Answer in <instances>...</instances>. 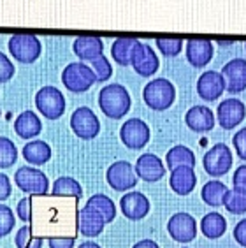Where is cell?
<instances>
[{
  "label": "cell",
  "instance_id": "obj_1",
  "mask_svg": "<svg viewBox=\"0 0 246 248\" xmlns=\"http://www.w3.org/2000/svg\"><path fill=\"white\" fill-rule=\"evenodd\" d=\"M130 106H132V99L123 85L113 83L99 92V108L108 118H123L130 111Z\"/></svg>",
  "mask_w": 246,
  "mask_h": 248
},
{
  "label": "cell",
  "instance_id": "obj_2",
  "mask_svg": "<svg viewBox=\"0 0 246 248\" xmlns=\"http://www.w3.org/2000/svg\"><path fill=\"white\" fill-rule=\"evenodd\" d=\"M142 99H144L148 108H152L155 111H166L174 104L176 88L166 78H155L144 86Z\"/></svg>",
  "mask_w": 246,
  "mask_h": 248
},
{
  "label": "cell",
  "instance_id": "obj_3",
  "mask_svg": "<svg viewBox=\"0 0 246 248\" xmlns=\"http://www.w3.org/2000/svg\"><path fill=\"white\" fill-rule=\"evenodd\" d=\"M62 83L72 93H83L97 83V76L90 65L81 62L69 63L62 72Z\"/></svg>",
  "mask_w": 246,
  "mask_h": 248
},
{
  "label": "cell",
  "instance_id": "obj_4",
  "mask_svg": "<svg viewBox=\"0 0 246 248\" xmlns=\"http://www.w3.org/2000/svg\"><path fill=\"white\" fill-rule=\"evenodd\" d=\"M9 53L16 62L33 63L43 53V44L37 35L32 33H16L9 39Z\"/></svg>",
  "mask_w": 246,
  "mask_h": 248
},
{
  "label": "cell",
  "instance_id": "obj_5",
  "mask_svg": "<svg viewBox=\"0 0 246 248\" xmlns=\"http://www.w3.org/2000/svg\"><path fill=\"white\" fill-rule=\"evenodd\" d=\"M35 106L47 120H58L65 113V97L57 86H43L35 93Z\"/></svg>",
  "mask_w": 246,
  "mask_h": 248
},
{
  "label": "cell",
  "instance_id": "obj_6",
  "mask_svg": "<svg viewBox=\"0 0 246 248\" xmlns=\"http://www.w3.org/2000/svg\"><path fill=\"white\" fill-rule=\"evenodd\" d=\"M202 167L204 171L213 178H220L223 174H227L232 167L231 148L225 143H216L215 146H211L202 158Z\"/></svg>",
  "mask_w": 246,
  "mask_h": 248
},
{
  "label": "cell",
  "instance_id": "obj_7",
  "mask_svg": "<svg viewBox=\"0 0 246 248\" xmlns=\"http://www.w3.org/2000/svg\"><path fill=\"white\" fill-rule=\"evenodd\" d=\"M15 183L19 190L33 194V196H46L49 190V180L43 171L35 167L23 166L15 174Z\"/></svg>",
  "mask_w": 246,
  "mask_h": 248
},
{
  "label": "cell",
  "instance_id": "obj_8",
  "mask_svg": "<svg viewBox=\"0 0 246 248\" xmlns=\"http://www.w3.org/2000/svg\"><path fill=\"white\" fill-rule=\"evenodd\" d=\"M106 180H108L109 186L116 192H127L132 190L134 186L138 185V174H136V169L130 162L127 160H118V162H113L108 167V172H106Z\"/></svg>",
  "mask_w": 246,
  "mask_h": 248
},
{
  "label": "cell",
  "instance_id": "obj_9",
  "mask_svg": "<svg viewBox=\"0 0 246 248\" xmlns=\"http://www.w3.org/2000/svg\"><path fill=\"white\" fill-rule=\"evenodd\" d=\"M71 129L79 139L90 141V139L99 136L100 122L90 108L81 106V108H77V109L71 115Z\"/></svg>",
  "mask_w": 246,
  "mask_h": 248
},
{
  "label": "cell",
  "instance_id": "obj_10",
  "mask_svg": "<svg viewBox=\"0 0 246 248\" xmlns=\"http://www.w3.org/2000/svg\"><path fill=\"white\" fill-rule=\"evenodd\" d=\"M150 127L141 118H130L122 125L120 129V139L122 143L130 150L144 148L150 141Z\"/></svg>",
  "mask_w": 246,
  "mask_h": 248
},
{
  "label": "cell",
  "instance_id": "obj_11",
  "mask_svg": "<svg viewBox=\"0 0 246 248\" xmlns=\"http://www.w3.org/2000/svg\"><path fill=\"white\" fill-rule=\"evenodd\" d=\"M167 232L178 243H190L197 236V222L188 213H174L167 222Z\"/></svg>",
  "mask_w": 246,
  "mask_h": 248
},
{
  "label": "cell",
  "instance_id": "obj_12",
  "mask_svg": "<svg viewBox=\"0 0 246 248\" xmlns=\"http://www.w3.org/2000/svg\"><path fill=\"white\" fill-rule=\"evenodd\" d=\"M246 116V106L239 99H225L216 109V118L220 127L231 130L241 124Z\"/></svg>",
  "mask_w": 246,
  "mask_h": 248
},
{
  "label": "cell",
  "instance_id": "obj_13",
  "mask_svg": "<svg viewBox=\"0 0 246 248\" xmlns=\"http://www.w3.org/2000/svg\"><path fill=\"white\" fill-rule=\"evenodd\" d=\"M222 76L225 81V90L231 93H241L246 90V60L232 58L222 69Z\"/></svg>",
  "mask_w": 246,
  "mask_h": 248
},
{
  "label": "cell",
  "instance_id": "obj_14",
  "mask_svg": "<svg viewBox=\"0 0 246 248\" xmlns=\"http://www.w3.org/2000/svg\"><path fill=\"white\" fill-rule=\"evenodd\" d=\"M130 65L134 67V71L138 72L139 76L150 78L158 71L160 62H158V57H156L155 49H152V46H148V44H144V43H139L136 51H134L132 63H130Z\"/></svg>",
  "mask_w": 246,
  "mask_h": 248
},
{
  "label": "cell",
  "instance_id": "obj_15",
  "mask_svg": "<svg viewBox=\"0 0 246 248\" xmlns=\"http://www.w3.org/2000/svg\"><path fill=\"white\" fill-rule=\"evenodd\" d=\"M134 169H136L138 178L150 183L158 182V180L166 176V166L155 153H142L141 157L136 160Z\"/></svg>",
  "mask_w": 246,
  "mask_h": 248
},
{
  "label": "cell",
  "instance_id": "obj_16",
  "mask_svg": "<svg viewBox=\"0 0 246 248\" xmlns=\"http://www.w3.org/2000/svg\"><path fill=\"white\" fill-rule=\"evenodd\" d=\"M223 92H225V81H223L222 72L206 71L197 79V93L200 99L208 100V102L216 100Z\"/></svg>",
  "mask_w": 246,
  "mask_h": 248
},
{
  "label": "cell",
  "instance_id": "obj_17",
  "mask_svg": "<svg viewBox=\"0 0 246 248\" xmlns=\"http://www.w3.org/2000/svg\"><path fill=\"white\" fill-rule=\"evenodd\" d=\"M120 208L128 220H142L150 213V201L141 192H127L120 199Z\"/></svg>",
  "mask_w": 246,
  "mask_h": 248
},
{
  "label": "cell",
  "instance_id": "obj_18",
  "mask_svg": "<svg viewBox=\"0 0 246 248\" xmlns=\"http://www.w3.org/2000/svg\"><path fill=\"white\" fill-rule=\"evenodd\" d=\"M106 227V220L102 218L99 211H95L93 208L86 206L77 211V229L83 236L88 238H95L99 236Z\"/></svg>",
  "mask_w": 246,
  "mask_h": 248
},
{
  "label": "cell",
  "instance_id": "obj_19",
  "mask_svg": "<svg viewBox=\"0 0 246 248\" xmlns=\"http://www.w3.org/2000/svg\"><path fill=\"white\" fill-rule=\"evenodd\" d=\"M186 60L194 67H204L208 65L213 58V43L209 39H190L186 43Z\"/></svg>",
  "mask_w": 246,
  "mask_h": 248
},
{
  "label": "cell",
  "instance_id": "obj_20",
  "mask_svg": "<svg viewBox=\"0 0 246 248\" xmlns=\"http://www.w3.org/2000/svg\"><path fill=\"white\" fill-rule=\"evenodd\" d=\"M184 124L194 132H209L215 127V113L208 106H194L186 111Z\"/></svg>",
  "mask_w": 246,
  "mask_h": 248
},
{
  "label": "cell",
  "instance_id": "obj_21",
  "mask_svg": "<svg viewBox=\"0 0 246 248\" xmlns=\"http://www.w3.org/2000/svg\"><path fill=\"white\" fill-rule=\"evenodd\" d=\"M169 185L178 196H188L197 185V176H195L194 167L181 166L170 171Z\"/></svg>",
  "mask_w": 246,
  "mask_h": 248
},
{
  "label": "cell",
  "instance_id": "obj_22",
  "mask_svg": "<svg viewBox=\"0 0 246 248\" xmlns=\"http://www.w3.org/2000/svg\"><path fill=\"white\" fill-rule=\"evenodd\" d=\"M72 49L76 53V57L85 60V62H95L97 58L102 57L104 53V43L100 37H77L72 44Z\"/></svg>",
  "mask_w": 246,
  "mask_h": 248
},
{
  "label": "cell",
  "instance_id": "obj_23",
  "mask_svg": "<svg viewBox=\"0 0 246 248\" xmlns=\"http://www.w3.org/2000/svg\"><path fill=\"white\" fill-rule=\"evenodd\" d=\"M15 132L21 139H33L43 132V122L33 111H23L15 120Z\"/></svg>",
  "mask_w": 246,
  "mask_h": 248
},
{
  "label": "cell",
  "instance_id": "obj_24",
  "mask_svg": "<svg viewBox=\"0 0 246 248\" xmlns=\"http://www.w3.org/2000/svg\"><path fill=\"white\" fill-rule=\"evenodd\" d=\"M141 41L138 39H127V37H120L116 39L111 46V55H113V60L118 65H130L132 63L134 51L138 48V44Z\"/></svg>",
  "mask_w": 246,
  "mask_h": 248
},
{
  "label": "cell",
  "instance_id": "obj_25",
  "mask_svg": "<svg viewBox=\"0 0 246 248\" xmlns=\"http://www.w3.org/2000/svg\"><path fill=\"white\" fill-rule=\"evenodd\" d=\"M23 157L32 166H43V164L49 162L51 148H49L47 143L35 139V141H30V143H27L23 146Z\"/></svg>",
  "mask_w": 246,
  "mask_h": 248
},
{
  "label": "cell",
  "instance_id": "obj_26",
  "mask_svg": "<svg viewBox=\"0 0 246 248\" xmlns=\"http://www.w3.org/2000/svg\"><path fill=\"white\" fill-rule=\"evenodd\" d=\"M227 231V220L223 218L220 213L211 211L208 215H204V218L200 220V232L209 239L222 238Z\"/></svg>",
  "mask_w": 246,
  "mask_h": 248
},
{
  "label": "cell",
  "instance_id": "obj_27",
  "mask_svg": "<svg viewBox=\"0 0 246 248\" xmlns=\"http://www.w3.org/2000/svg\"><path fill=\"white\" fill-rule=\"evenodd\" d=\"M227 192L229 188L225 183H222L220 180H211V182L204 183L202 190H200V197L206 204L218 208V206H223V199H225Z\"/></svg>",
  "mask_w": 246,
  "mask_h": 248
},
{
  "label": "cell",
  "instance_id": "obj_28",
  "mask_svg": "<svg viewBox=\"0 0 246 248\" xmlns=\"http://www.w3.org/2000/svg\"><path fill=\"white\" fill-rule=\"evenodd\" d=\"M166 164L170 171L176 169V167H181V166L194 167L195 166V153L190 148H186V146H183V144H178V146H174V148H170L169 152H167Z\"/></svg>",
  "mask_w": 246,
  "mask_h": 248
},
{
  "label": "cell",
  "instance_id": "obj_29",
  "mask_svg": "<svg viewBox=\"0 0 246 248\" xmlns=\"http://www.w3.org/2000/svg\"><path fill=\"white\" fill-rule=\"evenodd\" d=\"M86 206H90L95 211H99L102 218L106 220V224H111L116 218V204L106 194H95V196H92L90 199L86 201Z\"/></svg>",
  "mask_w": 246,
  "mask_h": 248
},
{
  "label": "cell",
  "instance_id": "obj_30",
  "mask_svg": "<svg viewBox=\"0 0 246 248\" xmlns=\"http://www.w3.org/2000/svg\"><path fill=\"white\" fill-rule=\"evenodd\" d=\"M53 196L57 197H76L79 199L83 196V186L77 180L71 176H62L53 183Z\"/></svg>",
  "mask_w": 246,
  "mask_h": 248
},
{
  "label": "cell",
  "instance_id": "obj_31",
  "mask_svg": "<svg viewBox=\"0 0 246 248\" xmlns=\"http://www.w3.org/2000/svg\"><path fill=\"white\" fill-rule=\"evenodd\" d=\"M223 206L232 215H243V213H246V190H241V188L229 190L225 194V199H223Z\"/></svg>",
  "mask_w": 246,
  "mask_h": 248
},
{
  "label": "cell",
  "instance_id": "obj_32",
  "mask_svg": "<svg viewBox=\"0 0 246 248\" xmlns=\"http://www.w3.org/2000/svg\"><path fill=\"white\" fill-rule=\"evenodd\" d=\"M18 160L16 144L5 136H0V169H7Z\"/></svg>",
  "mask_w": 246,
  "mask_h": 248
},
{
  "label": "cell",
  "instance_id": "obj_33",
  "mask_svg": "<svg viewBox=\"0 0 246 248\" xmlns=\"http://www.w3.org/2000/svg\"><path fill=\"white\" fill-rule=\"evenodd\" d=\"M15 224V211L11 210L7 204H0V238H4L9 232H13Z\"/></svg>",
  "mask_w": 246,
  "mask_h": 248
},
{
  "label": "cell",
  "instance_id": "obj_34",
  "mask_svg": "<svg viewBox=\"0 0 246 248\" xmlns=\"http://www.w3.org/2000/svg\"><path fill=\"white\" fill-rule=\"evenodd\" d=\"M156 48L166 57H176L183 49V41L181 39H156Z\"/></svg>",
  "mask_w": 246,
  "mask_h": 248
},
{
  "label": "cell",
  "instance_id": "obj_35",
  "mask_svg": "<svg viewBox=\"0 0 246 248\" xmlns=\"http://www.w3.org/2000/svg\"><path fill=\"white\" fill-rule=\"evenodd\" d=\"M92 71L95 72L97 81H108L109 78L113 76V67H111V63H109V60L104 55L97 58L95 62H92Z\"/></svg>",
  "mask_w": 246,
  "mask_h": 248
},
{
  "label": "cell",
  "instance_id": "obj_36",
  "mask_svg": "<svg viewBox=\"0 0 246 248\" xmlns=\"http://www.w3.org/2000/svg\"><path fill=\"white\" fill-rule=\"evenodd\" d=\"M13 76H15V63L7 58V55L0 51V83H7Z\"/></svg>",
  "mask_w": 246,
  "mask_h": 248
},
{
  "label": "cell",
  "instance_id": "obj_37",
  "mask_svg": "<svg viewBox=\"0 0 246 248\" xmlns=\"http://www.w3.org/2000/svg\"><path fill=\"white\" fill-rule=\"evenodd\" d=\"M232 144H234V148H236L239 158L246 162V127L241 130H237V132L234 134V138H232Z\"/></svg>",
  "mask_w": 246,
  "mask_h": 248
},
{
  "label": "cell",
  "instance_id": "obj_38",
  "mask_svg": "<svg viewBox=\"0 0 246 248\" xmlns=\"http://www.w3.org/2000/svg\"><path fill=\"white\" fill-rule=\"evenodd\" d=\"M16 215L23 222H30L32 220V199L30 197H25V199L19 201L18 206H16Z\"/></svg>",
  "mask_w": 246,
  "mask_h": 248
},
{
  "label": "cell",
  "instance_id": "obj_39",
  "mask_svg": "<svg viewBox=\"0 0 246 248\" xmlns=\"http://www.w3.org/2000/svg\"><path fill=\"white\" fill-rule=\"evenodd\" d=\"M74 243H76L74 236H51V238H47L49 248H74Z\"/></svg>",
  "mask_w": 246,
  "mask_h": 248
},
{
  "label": "cell",
  "instance_id": "obj_40",
  "mask_svg": "<svg viewBox=\"0 0 246 248\" xmlns=\"http://www.w3.org/2000/svg\"><path fill=\"white\" fill-rule=\"evenodd\" d=\"M30 236H32V227H30V225H23V227L16 232V238H15L16 247H18V248H27Z\"/></svg>",
  "mask_w": 246,
  "mask_h": 248
},
{
  "label": "cell",
  "instance_id": "obj_41",
  "mask_svg": "<svg viewBox=\"0 0 246 248\" xmlns=\"http://www.w3.org/2000/svg\"><path fill=\"white\" fill-rule=\"evenodd\" d=\"M232 183H234V188H241V190H246V164L239 166L232 176Z\"/></svg>",
  "mask_w": 246,
  "mask_h": 248
},
{
  "label": "cell",
  "instance_id": "obj_42",
  "mask_svg": "<svg viewBox=\"0 0 246 248\" xmlns=\"http://www.w3.org/2000/svg\"><path fill=\"white\" fill-rule=\"evenodd\" d=\"M11 192H13V186H11V180L7 174H2L0 172V202L11 197Z\"/></svg>",
  "mask_w": 246,
  "mask_h": 248
},
{
  "label": "cell",
  "instance_id": "obj_43",
  "mask_svg": "<svg viewBox=\"0 0 246 248\" xmlns=\"http://www.w3.org/2000/svg\"><path fill=\"white\" fill-rule=\"evenodd\" d=\"M234 239L241 247L246 248V218H243L241 222H237V225L234 227Z\"/></svg>",
  "mask_w": 246,
  "mask_h": 248
},
{
  "label": "cell",
  "instance_id": "obj_44",
  "mask_svg": "<svg viewBox=\"0 0 246 248\" xmlns=\"http://www.w3.org/2000/svg\"><path fill=\"white\" fill-rule=\"evenodd\" d=\"M132 248H160V247H158V243L153 241V239H141V241H138Z\"/></svg>",
  "mask_w": 246,
  "mask_h": 248
},
{
  "label": "cell",
  "instance_id": "obj_45",
  "mask_svg": "<svg viewBox=\"0 0 246 248\" xmlns=\"http://www.w3.org/2000/svg\"><path fill=\"white\" fill-rule=\"evenodd\" d=\"M43 241H44L43 236H30L27 248H43Z\"/></svg>",
  "mask_w": 246,
  "mask_h": 248
},
{
  "label": "cell",
  "instance_id": "obj_46",
  "mask_svg": "<svg viewBox=\"0 0 246 248\" xmlns=\"http://www.w3.org/2000/svg\"><path fill=\"white\" fill-rule=\"evenodd\" d=\"M77 248H102V247L97 245V243H93V241H85V243H81Z\"/></svg>",
  "mask_w": 246,
  "mask_h": 248
},
{
  "label": "cell",
  "instance_id": "obj_47",
  "mask_svg": "<svg viewBox=\"0 0 246 248\" xmlns=\"http://www.w3.org/2000/svg\"><path fill=\"white\" fill-rule=\"evenodd\" d=\"M245 48H246V43H245Z\"/></svg>",
  "mask_w": 246,
  "mask_h": 248
},
{
  "label": "cell",
  "instance_id": "obj_48",
  "mask_svg": "<svg viewBox=\"0 0 246 248\" xmlns=\"http://www.w3.org/2000/svg\"><path fill=\"white\" fill-rule=\"evenodd\" d=\"M183 248H186V247H183Z\"/></svg>",
  "mask_w": 246,
  "mask_h": 248
}]
</instances>
